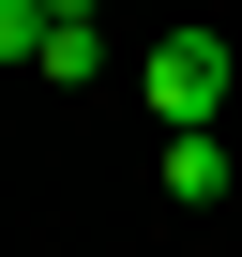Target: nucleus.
Wrapping results in <instances>:
<instances>
[{"instance_id": "1", "label": "nucleus", "mask_w": 242, "mask_h": 257, "mask_svg": "<svg viewBox=\"0 0 242 257\" xmlns=\"http://www.w3.org/2000/svg\"><path fill=\"white\" fill-rule=\"evenodd\" d=\"M227 76H242V46H227V31H152V46H137V91H152L167 137L227 121Z\"/></svg>"}, {"instance_id": "2", "label": "nucleus", "mask_w": 242, "mask_h": 257, "mask_svg": "<svg viewBox=\"0 0 242 257\" xmlns=\"http://www.w3.org/2000/svg\"><path fill=\"white\" fill-rule=\"evenodd\" d=\"M167 197H227V137H212V121L167 137Z\"/></svg>"}, {"instance_id": "3", "label": "nucleus", "mask_w": 242, "mask_h": 257, "mask_svg": "<svg viewBox=\"0 0 242 257\" xmlns=\"http://www.w3.org/2000/svg\"><path fill=\"white\" fill-rule=\"evenodd\" d=\"M31 76H106V31H91V16H61V31H46V61H31Z\"/></svg>"}, {"instance_id": "4", "label": "nucleus", "mask_w": 242, "mask_h": 257, "mask_svg": "<svg viewBox=\"0 0 242 257\" xmlns=\"http://www.w3.org/2000/svg\"><path fill=\"white\" fill-rule=\"evenodd\" d=\"M46 31H61L46 0H0V61H46Z\"/></svg>"}, {"instance_id": "5", "label": "nucleus", "mask_w": 242, "mask_h": 257, "mask_svg": "<svg viewBox=\"0 0 242 257\" xmlns=\"http://www.w3.org/2000/svg\"><path fill=\"white\" fill-rule=\"evenodd\" d=\"M46 16H106V0H46Z\"/></svg>"}]
</instances>
